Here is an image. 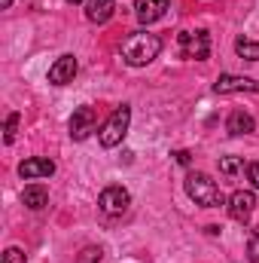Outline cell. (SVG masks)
<instances>
[{
  "instance_id": "obj_1",
  "label": "cell",
  "mask_w": 259,
  "mask_h": 263,
  "mask_svg": "<svg viewBox=\"0 0 259 263\" xmlns=\"http://www.w3.org/2000/svg\"><path fill=\"white\" fill-rule=\"evenodd\" d=\"M159 52H162V40L156 34H149V31H134L122 43V59L131 67L149 65L153 59H159Z\"/></svg>"
},
{
  "instance_id": "obj_2",
  "label": "cell",
  "mask_w": 259,
  "mask_h": 263,
  "mask_svg": "<svg viewBox=\"0 0 259 263\" xmlns=\"http://www.w3.org/2000/svg\"><path fill=\"white\" fill-rule=\"evenodd\" d=\"M186 196L192 199L195 205H201V208H220V205H226L223 190L204 172H189L186 175Z\"/></svg>"
},
{
  "instance_id": "obj_3",
  "label": "cell",
  "mask_w": 259,
  "mask_h": 263,
  "mask_svg": "<svg viewBox=\"0 0 259 263\" xmlns=\"http://www.w3.org/2000/svg\"><path fill=\"white\" fill-rule=\"evenodd\" d=\"M128 126H131V107L128 104H122V107H116L113 114H110V120L101 126L98 132V138H101V147H116V144H122V138L128 135Z\"/></svg>"
},
{
  "instance_id": "obj_4",
  "label": "cell",
  "mask_w": 259,
  "mask_h": 263,
  "mask_svg": "<svg viewBox=\"0 0 259 263\" xmlns=\"http://www.w3.org/2000/svg\"><path fill=\"white\" fill-rule=\"evenodd\" d=\"M177 43H180V55L183 59L204 62L210 55V34L207 31H183Z\"/></svg>"
},
{
  "instance_id": "obj_5",
  "label": "cell",
  "mask_w": 259,
  "mask_h": 263,
  "mask_svg": "<svg viewBox=\"0 0 259 263\" xmlns=\"http://www.w3.org/2000/svg\"><path fill=\"white\" fill-rule=\"evenodd\" d=\"M131 205V196L125 187H119V184H113V187H104L101 190V196H98V208L104 211V214H110V217H122L125 211H128Z\"/></svg>"
},
{
  "instance_id": "obj_6",
  "label": "cell",
  "mask_w": 259,
  "mask_h": 263,
  "mask_svg": "<svg viewBox=\"0 0 259 263\" xmlns=\"http://www.w3.org/2000/svg\"><path fill=\"white\" fill-rule=\"evenodd\" d=\"M98 126V110L92 107V104H82V107H76L73 110V117H70V138L73 141H85L92 132Z\"/></svg>"
},
{
  "instance_id": "obj_7",
  "label": "cell",
  "mask_w": 259,
  "mask_h": 263,
  "mask_svg": "<svg viewBox=\"0 0 259 263\" xmlns=\"http://www.w3.org/2000/svg\"><path fill=\"white\" fill-rule=\"evenodd\" d=\"M253 208H256V196H253V190H238V193L229 196V217L238 220V223H247L250 214H253Z\"/></svg>"
},
{
  "instance_id": "obj_8",
  "label": "cell",
  "mask_w": 259,
  "mask_h": 263,
  "mask_svg": "<svg viewBox=\"0 0 259 263\" xmlns=\"http://www.w3.org/2000/svg\"><path fill=\"white\" fill-rule=\"evenodd\" d=\"M217 95H232V92H259V83L250 77H235V73H220L213 83Z\"/></svg>"
},
{
  "instance_id": "obj_9",
  "label": "cell",
  "mask_w": 259,
  "mask_h": 263,
  "mask_svg": "<svg viewBox=\"0 0 259 263\" xmlns=\"http://www.w3.org/2000/svg\"><path fill=\"white\" fill-rule=\"evenodd\" d=\"M18 175L25 181H37V178H52L55 175V162L46 159V156H31L18 165Z\"/></svg>"
},
{
  "instance_id": "obj_10",
  "label": "cell",
  "mask_w": 259,
  "mask_h": 263,
  "mask_svg": "<svg viewBox=\"0 0 259 263\" xmlns=\"http://www.w3.org/2000/svg\"><path fill=\"white\" fill-rule=\"evenodd\" d=\"M76 59L73 55H61V59H55V65L49 67V83L52 86H67V83H73V77H76Z\"/></svg>"
},
{
  "instance_id": "obj_11",
  "label": "cell",
  "mask_w": 259,
  "mask_h": 263,
  "mask_svg": "<svg viewBox=\"0 0 259 263\" xmlns=\"http://www.w3.org/2000/svg\"><path fill=\"white\" fill-rule=\"evenodd\" d=\"M168 3H171V0H134V9H137L140 25H153V22H159V18L165 15Z\"/></svg>"
},
{
  "instance_id": "obj_12",
  "label": "cell",
  "mask_w": 259,
  "mask_h": 263,
  "mask_svg": "<svg viewBox=\"0 0 259 263\" xmlns=\"http://www.w3.org/2000/svg\"><path fill=\"white\" fill-rule=\"evenodd\" d=\"M113 9H116V0H89L85 3V18L95 22V25H104V22H110Z\"/></svg>"
},
{
  "instance_id": "obj_13",
  "label": "cell",
  "mask_w": 259,
  "mask_h": 263,
  "mask_svg": "<svg viewBox=\"0 0 259 263\" xmlns=\"http://www.w3.org/2000/svg\"><path fill=\"white\" fill-rule=\"evenodd\" d=\"M226 129H229V135H250V132H256V120L247 110H232L226 120Z\"/></svg>"
},
{
  "instance_id": "obj_14",
  "label": "cell",
  "mask_w": 259,
  "mask_h": 263,
  "mask_svg": "<svg viewBox=\"0 0 259 263\" xmlns=\"http://www.w3.org/2000/svg\"><path fill=\"white\" fill-rule=\"evenodd\" d=\"M21 202H25L31 211H40V208H46V202H49V190H46L43 184H31V187L21 190Z\"/></svg>"
},
{
  "instance_id": "obj_15",
  "label": "cell",
  "mask_w": 259,
  "mask_h": 263,
  "mask_svg": "<svg viewBox=\"0 0 259 263\" xmlns=\"http://www.w3.org/2000/svg\"><path fill=\"white\" fill-rule=\"evenodd\" d=\"M235 52L247 62H259V43L256 40H247V37H238L235 40Z\"/></svg>"
},
{
  "instance_id": "obj_16",
  "label": "cell",
  "mask_w": 259,
  "mask_h": 263,
  "mask_svg": "<svg viewBox=\"0 0 259 263\" xmlns=\"http://www.w3.org/2000/svg\"><path fill=\"white\" fill-rule=\"evenodd\" d=\"M101 260H104V251L98 245H89V248H82L76 254V263H101Z\"/></svg>"
},
{
  "instance_id": "obj_17",
  "label": "cell",
  "mask_w": 259,
  "mask_h": 263,
  "mask_svg": "<svg viewBox=\"0 0 259 263\" xmlns=\"http://www.w3.org/2000/svg\"><path fill=\"white\" fill-rule=\"evenodd\" d=\"M18 120H21L18 114H9V117H6V126H3V141H6V144L15 141V135H18Z\"/></svg>"
},
{
  "instance_id": "obj_18",
  "label": "cell",
  "mask_w": 259,
  "mask_h": 263,
  "mask_svg": "<svg viewBox=\"0 0 259 263\" xmlns=\"http://www.w3.org/2000/svg\"><path fill=\"white\" fill-rule=\"evenodd\" d=\"M247 257H250V263H259V227H253L247 236Z\"/></svg>"
},
{
  "instance_id": "obj_19",
  "label": "cell",
  "mask_w": 259,
  "mask_h": 263,
  "mask_svg": "<svg viewBox=\"0 0 259 263\" xmlns=\"http://www.w3.org/2000/svg\"><path fill=\"white\" fill-rule=\"evenodd\" d=\"M238 168H244V162H241L238 156H226V159H220V172H223V175H235Z\"/></svg>"
},
{
  "instance_id": "obj_20",
  "label": "cell",
  "mask_w": 259,
  "mask_h": 263,
  "mask_svg": "<svg viewBox=\"0 0 259 263\" xmlns=\"http://www.w3.org/2000/svg\"><path fill=\"white\" fill-rule=\"evenodd\" d=\"M3 263H25V254L18 248H6L3 251Z\"/></svg>"
},
{
  "instance_id": "obj_21",
  "label": "cell",
  "mask_w": 259,
  "mask_h": 263,
  "mask_svg": "<svg viewBox=\"0 0 259 263\" xmlns=\"http://www.w3.org/2000/svg\"><path fill=\"white\" fill-rule=\"evenodd\" d=\"M247 181H250V184H253V187L259 190V159L247 165Z\"/></svg>"
},
{
  "instance_id": "obj_22",
  "label": "cell",
  "mask_w": 259,
  "mask_h": 263,
  "mask_svg": "<svg viewBox=\"0 0 259 263\" xmlns=\"http://www.w3.org/2000/svg\"><path fill=\"white\" fill-rule=\"evenodd\" d=\"M174 159H177L180 165H189V159H192V156H189V150H177V153H174Z\"/></svg>"
},
{
  "instance_id": "obj_23",
  "label": "cell",
  "mask_w": 259,
  "mask_h": 263,
  "mask_svg": "<svg viewBox=\"0 0 259 263\" xmlns=\"http://www.w3.org/2000/svg\"><path fill=\"white\" fill-rule=\"evenodd\" d=\"M12 6V0H0V9H9Z\"/></svg>"
},
{
  "instance_id": "obj_24",
  "label": "cell",
  "mask_w": 259,
  "mask_h": 263,
  "mask_svg": "<svg viewBox=\"0 0 259 263\" xmlns=\"http://www.w3.org/2000/svg\"><path fill=\"white\" fill-rule=\"evenodd\" d=\"M67 3H73V6H76V3H82V0H67Z\"/></svg>"
}]
</instances>
